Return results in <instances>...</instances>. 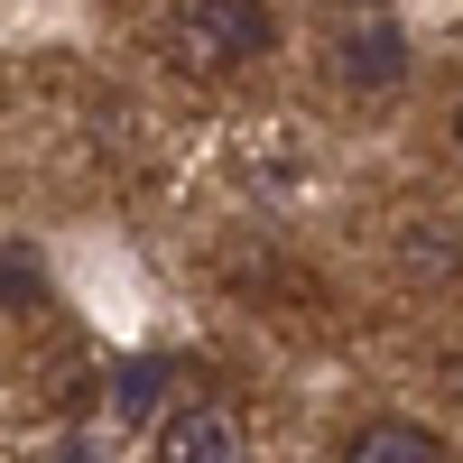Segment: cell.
I'll use <instances>...</instances> for the list:
<instances>
[{
	"label": "cell",
	"instance_id": "cell-6",
	"mask_svg": "<svg viewBox=\"0 0 463 463\" xmlns=\"http://www.w3.org/2000/svg\"><path fill=\"white\" fill-rule=\"evenodd\" d=\"M37 297H47L37 250H10V241H0V306H37Z\"/></svg>",
	"mask_w": 463,
	"mask_h": 463
},
{
	"label": "cell",
	"instance_id": "cell-1",
	"mask_svg": "<svg viewBox=\"0 0 463 463\" xmlns=\"http://www.w3.org/2000/svg\"><path fill=\"white\" fill-rule=\"evenodd\" d=\"M279 47V19H269V0H176L167 28H158V56L176 74H195V84H222V74L260 65Z\"/></svg>",
	"mask_w": 463,
	"mask_h": 463
},
{
	"label": "cell",
	"instance_id": "cell-5",
	"mask_svg": "<svg viewBox=\"0 0 463 463\" xmlns=\"http://www.w3.org/2000/svg\"><path fill=\"white\" fill-rule=\"evenodd\" d=\"M167 380H176V362H158V353H139V362H121V371H111V408H121V417H158V399H167Z\"/></svg>",
	"mask_w": 463,
	"mask_h": 463
},
{
	"label": "cell",
	"instance_id": "cell-4",
	"mask_svg": "<svg viewBox=\"0 0 463 463\" xmlns=\"http://www.w3.org/2000/svg\"><path fill=\"white\" fill-rule=\"evenodd\" d=\"M343 463H445V445L427 427H408V417H371V427L343 445Z\"/></svg>",
	"mask_w": 463,
	"mask_h": 463
},
{
	"label": "cell",
	"instance_id": "cell-8",
	"mask_svg": "<svg viewBox=\"0 0 463 463\" xmlns=\"http://www.w3.org/2000/svg\"><path fill=\"white\" fill-rule=\"evenodd\" d=\"M454 148H463V111H454Z\"/></svg>",
	"mask_w": 463,
	"mask_h": 463
},
{
	"label": "cell",
	"instance_id": "cell-2",
	"mask_svg": "<svg viewBox=\"0 0 463 463\" xmlns=\"http://www.w3.org/2000/svg\"><path fill=\"white\" fill-rule=\"evenodd\" d=\"M158 463H250V417L222 408V399H195L158 427Z\"/></svg>",
	"mask_w": 463,
	"mask_h": 463
},
{
	"label": "cell",
	"instance_id": "cell-7",
	"mask_svg": "<svg viewBox=\"0 0 463 463\" xmlns=\"http://www.w3.org/2000/svg\"><path fill=\"white\" fill-rule=\"evenodd\" d=\"M56 463H102V454H93V445H65V454H56Z\"/></svg>",
	"mask_w": 463,
	"mask_h": 463
},
{
	"label": "cell",
	"instance_id": "cell-3",
	"mask_svg": "<svg viewBox=\"0 0 463 463\" xmlns=\"http://www.w3.org/2000/svg\"><path fill=\"white\" fill-rule=\"evenodd\" d=\"M334 74H343V84H353V93H390L399 74H408V37H399L390 19L353 28V37H343V47H334Z\"/></svg>",
	"mask_w": 463,
	"mask_h": 463
}]
</instances>
